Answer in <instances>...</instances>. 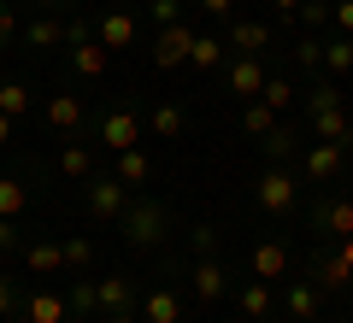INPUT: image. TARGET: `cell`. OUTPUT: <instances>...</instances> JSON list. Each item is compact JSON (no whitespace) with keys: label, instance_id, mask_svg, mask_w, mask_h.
Here are the masks:
<instances>
[{"label":"cell","instance_id":"cell-1","mask_svg":"<svg viewBox=\"0 0 353 323\" xmlns=\"http://www.w3.org/2000/svg\"><path fill=\"white\" fill-rule=\"evenodd\" d=\"M118 224H124L130 247L153 253V247H159L165 236H171V211H165L159 200H136V194H130V206H124V218H118Z\"/></svg>","mask_w":353,"mask_h":323},{"label":"cell","instance_id":"cell-2","mask_svg":"<svg viewBox=\"0 0 353 323\" xmlns=\"http://www.w3.org/2000/svg\"><path fill=\"white\" fill-rule=\"evenodd\" d=\"M124 206H130V183H118V176H88V211L101 224L124 218Z\"/></svg>","mask_w":353,"mask_h":323},{"label":"cell","instance_id":"cell-3","mask_svg":"<svg viewBox=\"0 0 353 323\" xmlns=\"http://www.w3.org/2000/svg\"><path fill=\"white\" fill-rule=\"evenodd\" d=\"M189 48H194L189 24H165L159 36H153V65H159V71H176V65H189Z\"/></svg>","mask_w":353,"mask_h":323},{"label":"cell","instance_id":"cell-4","mask_svg":"<svg viewBox=\"0 0 353 323\" xmlns=\"http://www.w3.org/2000/svg\"><path fill=\"white\" fill-rule=\"evenodd\" d=\"M312 236H330V241H347L353 236V200H318L312 211Z\"/></svg>","mask_w":353,"mask_h":323},{"label":"cell","instance_id":"cell-5","mask_svg":"<svg viewBox=\"0 0 353 323\" xmlns=\"http://www.w3.org/2000/svg\"><path fill=\"white\" fill-rule=\"evenodd\" d=\"M253 200H259V211H277V218H283V211H294L301 188H294L289 171H265V176H259V194H253Z\"/></svg>","mask_w":353,"mask_h":323},{"label":"cell","instance_id":"cell-6","mask_svg":"<svg viewBox=\"0 0 353 323\" xmlns=\"http://www.w3.org/2000/svg\"><path fill=\"white\" fill-rule=\"evenodd\" d=\"M224 83H230V94L259 100V94H265V59H259V53H241V59L230 65V76H224Z\"/></svg>","mask_w":353,"mask_h":323},{"label":"cell","instance_id":"cell-7","mask_svg":"<svg viewBox=\"0 0 353 323\" xmlns=\"http://www.w3.org/2000/svg\"><path fill=\"white\" fill-rule=\"evenodd\" d=\"M101 141H106L112 153L136 147V141H141V124H136V112H130V106H112V112L101 118Z\"/></svg>","mask_w":353,"mask_h":323},{"label":"cell","instance_id":"cell-8","mask_svg":"<svg viewBox=\"0 0 353 323\" xmlns=\"http://www.w3.org/2000/svg\"><path fill=\"white\" fill-rule=\"evenodd\" d=\"M136 36H141V30H136V12H106L94 41H101L106 53H118V48H136Z\"/></svg>","mask_w":353,"mask_h":323},{"label":"cell","instance_id":"cell-9","mask_svg":"<svg viewBox=\"0 0 353 323\" xmlns=\"http://www.w3.org/2000/svg\"><path fill=\"white\" fill-rule=\"evenodd\" d=\"M65 294H53V288H36V294L24 300V323H65Z\"/></svg>","mask_w":353,"mask_h":323},{"label":"cell","instance_id":"cell-10","mask_svg":"<svg viewBox=\"0 0 353 323\" xmlns=\"http://www.w3.org/2000/svg\"><path fill=\"white\" fill-rule=\"evenodd\" d=\"M336 171H341V141H312L306 147V176L312 183H330Z\"/></svg>","mask_w":353,"mask_h":323},{"label":"cell","instance_id":"cell-11","mask_svg":"<svg viewBox=\"0 0 353 323\" xmlns=\"http://www.w3.org/2000/svg\"><path fill=\"white\" fill-rule=\"evenodd\" d=\"M24 264L36 276H59L65 271V247L59 241H24Z\"/></svg>","mask_w":353,"mask_h":323},{"label":"cell","instance_id":"cell-12","mask_svg":"<svg viewBox=\"0 0 353 323\" xmlns=\"http://www.w3.org/2000/svg\"><path fill=\"white\" fill-rule=\"evenodd\" d=\"M224 282H230V276H224V264H218V259H194V294H201L206 306L224 300Z\"/></svg>","mask_w":353,"mask_h":323},{"label":"cell","instance_id":"cell-13","mask_svg":"<svg viewBox=\"0 0 353 323\" xmlns=\"http://www.w3.org/2000/svg\"><path fill=\"white\" fill-rule=\"evenodd\" d=\"M141 323H183V306H176L171 288H153V294L141 300Z\"/></svg>","mask_w":353,"mask_h":323},{"label":"cell","instance_id":"cell-14","mask_svg":"<svg viewBox=\"0 0 353 323\" xmlns=\"http://www.w3.org/2000/svg\"><path fill=\"white\" fill-rule=\"evenodd\" d=\"M283 271H289V247H283V241H265V247H253V276L277 282Z\"/></svg>","mask_w":353,"mask_h":323},{"label":"cell","instance_id":"cell-15","mask_svg":"<svg viewBox=\"0 0 353 323\" xmlns=\"http://www.w3.org/2000/svg\"><path fill=\"white\" fill-rule=\"evenodd\" d=\"M106 59H112V53H106L101 41H94V36H88V41H77V48H71V71H77V76H101V71H106Z\"/></svg>","mask_w":353,"mask_h":323},{"label":"cell","instance_id":"cell-16","mask_svg":"<svg viewBox=\"0 0 353 323\" xmlns=\"http://www.w3.org/2000/svg\"><path fill=\"white\" fill-rule=\"evenodd\" d=\"M118 183H130V188H141V183H148V176H153V159H148V153H141V147H124V153H118Z\"/></svg>","mask_w":353,"mask_h":323},{"label":"cell","instance_id":"cell-17","mask_svg":"<svg viewBox=\"0 0 353 323\" xmlns=\"http://www.w3.org/2000/svg\"><path fill=\"white\" fill-rule=\"evenodd\" d=\"M312 129H318V141H353V124H347V112H341V106L312 112Z\"/></svg>","mask_w":353,"mask_h":323},{"label":"cell","instance_id":"cell-18","mask_svg":"<svg viewBox=\"0 0 353 323\" xmlns=\"http://www.w3.org/2000/svg\"><path fill=\"white\" fill-rule=\"evenodd\" d=\"M48 124L53 129H77L83 124V94H53L48 100Z\"/></svg>","mask_w":353,"mask_h":323},{"label":"cell","instance_id":"cell-19","mask_svg":"<svg viewBox=\"0 0 353 323\" xmlns=\"http://www.w3.org/2000/svg\"><path fill=\"white\" fill-rule=\"evenodd\" d=\"M318 294H324V288H312V282H289V317L312 323L318 317Z\"/></svg>","mask_w":353,"mask_h":323},{"label":"cell","instance_id":"cell-20","mask_svg":"<svg viewBox=\"0 0 353 323\" xmlns=\"http://www.w3.org/2000/svg\"><path fill=\"white\" fill-rule=\"evenodd\" d=\"M101 306L106 311H130V300H136V288H130V276H101Z\"/></svg>","mask_w":353,"mask_h":323},{"label":"cell","instance_id":"cell-21","mask_svg":"<svg viewBox=\"0 0 353 323\" xmlns=\"http://www.w3.org/2000/svg\"><path fill=\"white\" fill-rule=\"evenodd\" d=\"M189 65H194V71H218V65H224V41H218V36H194Z\"/></svg>","mask_w":353,"mask_h":323},{"label":"cell","instance_id":"cell-22","mask_svg":"<svg viewBox=\"0 0 353 323\" xmlns=\"http://www.w3.org/2000/svg\"><path fill=\"white\" fill-rule=\"evenodd\" d=\"M230 48H236V53H265V48H271V30H265V24H236V30H230Z\"/></svg>","mask_w":353,"mask_h":323},{"label":"cell","instance_id":"cell-23","mask_svg":"<svg viewBox=\"0 0 353 323\" xmlns=\"http://www.w3.org/2000/svg\"><path fill=\"white\" fill-rule=\"evenodd\" d=\"M312 282H318V288H347V282H353V264L341 259V247L330 253L324 264H318V276H312Z\"/></svg>","mask_w":353,"mask_h":323},{"label":"cell","instance_id":"cell-24","mask_svg":"<svg viewBox=\"0 0 353 323\" xmlns=\"http://www.w3.org/2000/svg\"><path fill=\"white\" fill-rule=\"evenodd\" d=\"M241 311H248V317H265V311H271V282H265V276H259V282H241Z\"/></svg>","mask_w":353,"mask_h":323},{"label":"cell","instance_id":"cell-25","mask_svg":"<svg viewBox=\"0 0 353 323\" xmlns=\"http://www.w3.org/2000/svg\"><path fill=\"white\" fill-rule=\"evenodd\" d=\"M324 71H353V36H330L324 41Z\"/></svg>","mask_w":353,"mask_h":323},{"label":"cell","instance_id":"cell-26","mask_svg":"<svg viewBox=\"0 0 353 323\" xmlns=\"http://www.w3.org/2000/svg\"><path fill=\"white\" fill-rule=\"evenodd\" d=\"M24 206H30L24 183H18V176H0V218H18Z\"/></svg>","mask_w":353,"mask_h":323},{"label":"cell","instance_id":"cell-27","mask_svg":"<svg viewBox=\"0 0 353 323\" xmlns=\"http://www.w3.org/2000/svg\"><path fill=\"white\" fill-rule=\"evenodd\" d=\"M241 124H248V136H271V129H277V112H271L265 100H248V112H241Z\"/></svg>","mask_w":353,"mask_h":323},{"label":"cell","instance_id":"cell-28","mask_svg":"<svg viewBox=\"0 0 353 323\" xmlns=\"http://www.w3.org/2000/svg\"><path fill=\"white\" fill-rule=\"evenodd\" d=\"M265 106H271V112H289L294 106V83H283V76H265Z\"/></svg>","mask_w":353,"mask_h":323},{"label":"cell","instance_id":"cell-29","mask_svg":"<svg viewBox=\"0 0 353 323\" xmlns=\"http://www.w3.org/2000/svg\"><path fill=\"white\" fill-rule=\"evenodd\" d=\"M0 112H6V118H24L30 112V88L24 83H0Z\"/></svg>","mask_w":353,"mask_h":323},{"label":"cell","instance_id":"cell-30","mask_svg":"<svg viewBox=\"0 0 353 323\" xmlns=\"http://www.w3.org/2000/svg\"><path fill=\"white\" fill-rule=\"evenodd\" d=\"M65 306H71V311H83V317H88V311L101 306V288H94V282H71V288H65Z\"/></svg>","mask_w":353,"mask_h":323},{"label":"cell","instance_id":"cell-31","mask_svg":"<svg viewBox=\"0 0 353 323\" xmlns=\"http://www.w3.org/2000/svg\"><path fill=\"white\" fill-rule=\"evenodd\" d=\"M59 171L65 176H94V153H88V147H65L59 153Z\"/></svg>","mask_w":353,"mask_h":323},{"label":"cell","instance_id":"cell-32","mask_svg":"<svg viewBox=\"0 0 353 323\" xmlns=\"http://www.w3.org/2000/svg\"><path fill=\"white\" fill-rule=\"evenodd\" d=\"M153 136H183V106H153Z\"/></svg>","mask_w":353,"mask_h":323},{"label":"cell","instance_id":"cell-33","mask_svg":"<svg viewBox=\"0 0 353 323\" xmlns=\"http://www.w3.org/2000/svg\"><path fill=\"white\" fill-rule=\"evenodd\" d=\"M259 147H265V159H289V153H294V129H289V124H277L271 136L259 141Z\"/></svg>","mask_w":353,"mask_h":323},{"label":"cell","instance_id":"cell-34","mask_svg":"<svg viewBox=\"0 0 353 323\" xmlns=\"http://www.w3.org/2000/svg\"><path fill=\"white\" fill-rule=\"evenodd\" d=\"M59 41H65V24H53V18L30 24V48H59Z\"/></svg>","mask_w":353,"mask_h":323},{"label":"cell","instance_id":"cell-35","mask_svg":"<svg viewBox=\"0 0 353 323\" xmlns=\"http://www.w3.org/2000/svg\"><path fill=\"white\" fill-rule=\"evenodd\" d=\"M294 65H301V71H324V41L306 36L301 48H294Z\"/></svg>","mask_w":353,"mask_h":323},{"label":"cell","instance_id":"cell-36","mask_svg":"<svg viewBox=\"0 0 353 323\" xmlns=\"http://www.w3.org/2000/svg\"><path fill=\"white\" fill-rule=\"evenodd\" d=\"M59 247H65V264H77V271L94 259V241H88V236H71V241H59Z\"/></svg>","mask_w":353,"mask_h":323},{"label":"cell","instance_id":"cell-37","mask_svg":"<svg viewBox=\"0 0 353 323\" xmlns=\"http://www.w3.org/2000/svg\"><path fill=\"white\" fill-rule=\"evenodd\" d=\"M189 247L201 253V259H212V253H218V229H212V224H194V229H189Z\"/></svg>","mask_w":353,"mask_h":323},{"label":"cell","instance_id":"cell-38","mask_svg":"<svg viewBox=\"0 0 353 323\" xmlns=\"http://www.w3.org/2000/svg\"><path fill=\"white\" fill-rule=\"evenodd\" d=\"M324 106H341V88L336 83H318L312 94H306V112H324Z\"/></svg>","mask_w":353,"mask_h":323},{"label":"cell","instance_id":"cell-39","mask_svg":"<svg viewBox=\"0 0 353 323\" xmlns=\"http://www.w3.org/2000/svg\"><path fill=\"white\" fill-rule=\"evenodd\" d=\"M0 253H24V229H18V218H0Z\"/></svg>","mask_w":353,"mask_h":323},{"label":"cell","instance_id":"cell-40","mask_svg":"<svg viewBox=\"0 0 353 323\" xmlns=\"http://www.w3.org/2000/svg\"><path fill=\"white\" fill-rule=\"evenodd\" d=\"M294 12H301V24H330V0H301V6H294Z\"/></svg>","mask_w":353,"mask_h":323},{"label":"cell","instance_id":"cell-41","mask_svg":"<svg viewBox=\"0 0 353 323\" xmlns=\"http://www.w3.org/2000/svg\"><path fill=\"white\" fill-rule=\"evenodd\" d=\"M12 30H18V12H12V0H0V48L12 41Z\"/></svg>","mask_w":353,"mask_h":323},{"label":"cell","instance_id":"cell-42","mask_svg":"<svg viewBox=\"0 0 353 323\" xmlns=\"http://www.w3.org/2000/svg\"><path fill=\"white\" fill-rule=\"evenodd\" d=\"M330 18L341 24V36H353V0H336V6H330Z\"/></svg>","mask_w":353,"mask_h":323},{"label":"cell","instance_id":"cell-43","mask_svg":"<svg viewBox=\"0 0 353 323\" xmlns=\"http://www.w3.org/2000/svg\"><path fill=\"white\" fill-rule=\"evenodd\" d=\"M12 306H18V288H12V276H0V317H12Z\"/></svg>","mask_w":353,"mask_h":323},{"label":"cell","instance_id":"cell-44","mask_svg":"<svg viewBox=\"0 0 353 323\" xmlns=\"http://www.w3.org/2000/svg\"><path fill=\"white\" fill-rule=\"evenodd\" d=\"M194 6H201V12H206V18H224V12H230V6H236V0H194Z\"/></svg>","mask_w":353,"mask_h":323},{"label":"cell","instance_id":"cell-45","mask_svg":"<svg viewBox=\"0 0 353 323\" xmlns=\"http://www.w3.org/2000/svg\"><path fill=\"white\" fill-rule=\"evenodd\" d=\"M12 124H18V118H6V112H0V147L12 141Z\"/></svg>","mask_w":353,"mask_h":323},{"label":"cell","instance_id":"cell-46","mask_svg":"<svg viewBox=\"0 0 353 323\" xmlns=\"http://www.w3.org/2000/svg\"><path fill=\"white\" fill-rule=\"evenodd\" d=\"M112 323H141V317H136V306H130V311H112Z\"/></svg>","mask_w":353,"mask_h":323},{"label":"cell","instance_id":"cell-47","mask_svg":"<svg viewBox=\"0 0 353 323\" xmlns=\"http://www.w3.org/2000/svg\"><path fill=\"white\" fill-rule=\"evenodd\" d=\"M336 247H341V259H347V264H353V236H347V241H336Z\"/></svg>","mask_w":353,"mask_h":323},{"label":"cell","instance_id":"cell-48","mask_svg":"<svg viewBox=\"0 0 353 323\" xmlns=\"http://www.w3.org/2000/svg\"><path fill=\"white\" fill-rule=\"evenodd\" d=\"M277 6H283V12H294V6H301V0H277Z\"/></svg>","mask_w":353,"mask_h":323},{"label":"cell","instance_id":"cell-49","mask_svg":"<svg viewBox=\"0 0 353 323\" xmlns=\"http://www.w3.org/2000/svg\"><path fill=\"white\" fill-rule=\"evenodd\" d=\"M41 6H65V0H41Z\"/></svg>","mask_w":353,"mask_h":323},{"label":"cell","instance_id":"cell-50","mask_svg":"<svg viewBox=\"0 0 353 323\" xmlns=\"http://www.w3.org/2000/svg\"><path fill=\"white\" fill-rule=\"evenodd\" d=\"M148 6H153V0H148Z\"/></svg>","mask_w":353,"mask_h":323}]
</instances>
